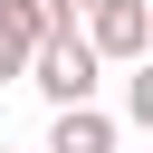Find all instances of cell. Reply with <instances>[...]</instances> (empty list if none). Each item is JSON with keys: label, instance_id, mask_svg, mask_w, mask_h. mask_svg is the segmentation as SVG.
<instances>
[{"label": "cell", "instance_id": "6", "mask_svg": "<svg viewBox=\"0 0 153 153\" xmlns=\"http://www.w3.org/2000/svg\"><path fill=\"white\" fill-rule=\"evenodd\" d=\"M124 115L153 134V57H134V76H124Z\"/></svg>", "mask_w": 153, "mask_h": 153}, {"label": "cell", "instance_id": "4", "mask_svg": "<svg viewBox=\"0 0 153 153\" xmlns=\"http://www.w3.org/2000/svg\"><path fill=\"white\" fill-rule=\"evenodd\" d=\"M29 57H38V29L19 0H0V76H29Z\"/></svg>", "mask_w": 153, "mask_h": 153}, {"label": "cell", "instance_id": "2", "mask_svg": "<svg viewBox=\"0 0 153 153\" xmlns=\"http://www.w3.org/2000/svg\"><path fill=\"white\" fill-rule=\"evenodd\" d=\"M86 48L96 57H153V0H86Z\"/></svg>", "mask_w": 153, "mask_h": 153}, {"label": "cell", "instance_id": "3", "mask_svg": "<svg viewBox=\"0 0 153 153\" xmlns=\"http://www.w3.org/2000/svg\"><path fill=\"white\" fill-rule=\"evenodd\" d=\"M48 153H115V115H105V105H57Z\"/></svg>", "mask_w": 153, "mask_h": 153}, {"label": "cell", "instance_id": "1", "mask_svg": "<svg viewBox=\"0 0 153 153\" xmlns=\"http://www.w3.org/2000/svg\"><path fill=\"white\" fill-rule=\"evenodd\" d=\"M96 76H105V57L86 48V29L38 38V57H29V86H38L48 105H96Z\"/></svg>", "mask_w": 153, "mask_h": 153}, {"label": "cell", "instance_id": "7", "mask_svg": "<svg viewBox=\"0 0 153 153\" xmlns=\"http://www.w3.org/2000/svg\"><path fill=\"white\" fill-rule=\"evenodd\" d=\"M76 10H86V0H76Z\"/></svg>", "mask_w": 153, "mask_h": 153}, {"label": "cell", "instance_id": "5", "mask_svg": "<svg viewBox=\"0 0 153 153\" xmlns=\"http://www.w3.org/2000/svg\"><path fill=\"white\" fill-rule=\"evenodd\" d=\"M19 10H29L38 38H67V29H76V0H19Z\"/></svg>", "mask_w": 153, "mask_h": 153}]
</instances>
